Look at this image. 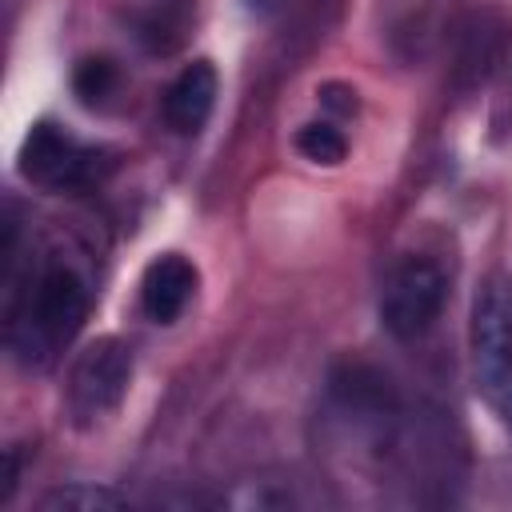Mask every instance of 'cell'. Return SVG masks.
<instances>
[{
  "mask_svg": "<svg viewBox=\"0 0 512 512\" xmlns=\"http://www.w3.org/2000/svg\"><path fill=\"white\" fill-rule=\"evenodd\" d=\"M84 316H88L84 276L72 264L52 260L32 272L28 288H20L12 304V320H8V344L20 364L44 368L80 332Z\"/></svg>",
  "mask_w": 512,
  "mask_h": 512,
  "instance_id": "cell-1",
  "label": "cell"
},
{
  "mask_svg": "<svg viewBox=\"0 0 512 512\" xmlns=\"http://www.w3.org/2000/svg\"><path fill=\"white\" fill-rule=\"evenodd\" d=\"M472 376L484 404L512 424V288L488 280L472 304Z\"/></svg>",
  "mask_w": 512,
  "mask_h": 512,
  "instance_id": "cell-2",
  "label": "cell"
},
{
  "mask_svg": "<svg viewBox=\"0 0 512 512\" xmlns=\"http://www.w3.org/2000/svg\"><path fill=\"white\" fill-rule=\"evenodd\" d=\"M108 168V152L96 144H84L60 124H36L20 144V172L52 192H80L96 184Z\"/></svg>",
  "mask_w": 512,
  "mask_h": 512,
  "instance_id": "cell-3",
  "label": "cell"
},
{
  "mask_svg": "<svg viewBox=\"0 0 512 512\" xmlns=\"http://www.w3.org/2000/svg\"><path fill=\"white\" fill-rule=\"evenodd\" d=\"M448 276L428 256H408L392 268L380 292V320L396 340H420L444 312Z\"/></svg>",
  "mask_w": 512,
  "mask_h": 512,
  "instance_id": "cell-4",
  "label": "cell"
},
{
  "mask_svg": "<svg viewBox=\"0 0 512 512\" xmlns=\"http://www.w3.org/2000/svg\"><path fill=\"white\" fill-rule=\"evenodd\" d=\"M128 384H132V348L120 344L116 336H100L72 364L68 412L76 416L80 428H92L120 408V400L128 396Z\"/></svg>",
  "mask_w": 512,
  "mask_h": 512,
  "instance_id": "cell-5",
  "label": "cell"
},
{
  "mask_svg": "<svg viewBox=\"0 0 512 512\" xmlns=\"http://www.w3.org/2000/svg\"><path fill=\"white\" fill-rule=\"evenodd\" d=\"M216 92H220V76L208 60L188 64L168 88H164V120L172 132L192 136L208 124L212 108H216Z\"/></svg>",
  "mask_w": 512,
  "mask_h": 512,
  "instance_id": "cell-6",
  "label": "cell"
},
{
  "mask_svg": "<svg viewBox=\"0 0 512 512\" xmlns=\"http://www.w3.org/2000/svg\"><path fill=\"white\" fill-rule=\"evenodd\" d=\"M196 292V268L176 256V252H164L156 256L148 268H144V280H140V308L148 320L156 324H172L188 300Z\"/></svg>",
  "mask_w": 512,
  "mask_h": 512,
  "instance_id": "cell-7",
  "label": "cell"
},
{
  "mask_svg": "<svg viewBox=\"0 0 512 512\" xmlns=\"http://www.w3.org/2000/svg\"><path fill=\"white\" fill-rule=\"evenodd\" d=\"M44 512H116L124 508V496H116L112 488H92V484H68L56 488L40 500Z\"/></svg>",
  "mask_w": 512,
  "mask_h": 512,
  "instance_id": "cell-8",
  "label": "cell"
},
{
  "mask_svg": "<svg viewBox=\"0 0 512 512\" xmlns=\"http://www.w3.org/2000/svg\"><path fill=\"white\" fill-rule=\"evenodd\" d=\"M72 88L84 104H104L116 88H120V68L108 60V56H88L76 64L72 72Z\"/></svg>",
  "mask_w": 512,
  "mask_h": 512,
  "instance_id": "cell-9",
  "label": "cell"
},
{
  "mask_svg": "<svg viewBox=\"0 0 512 512\" xmlns=\"http://www.w3.org/2000/svg\"><path fill=\"white\" fill-rule=\"evenodd\" d=\"M296 148H300L312 164H340L344 152H348V140L340 136V128L316 120V124H304V128L296 132Z\"/></svg>",
  "mask_w": 512,
  "mask_h": 512,
  "instance_id": "cell-10",
  "label": "cell"
},
{
  "mask_svg": "<svg viewBox=\"0 0 512 512\" xmlns=\"http://www.w3.org/2000/svg\"><path fill=\"white\" fill-rule=\"evenodd\" d=\"M244 8H248L252 16H260V20H268V16L284 12V8H288V0H244Z\"/></svg>",
  "mask_w": 512,
  "mask_h": 512,
  "instance_id": "cell-11",
  "label": "cell"
}]
</instances>
